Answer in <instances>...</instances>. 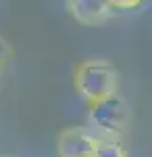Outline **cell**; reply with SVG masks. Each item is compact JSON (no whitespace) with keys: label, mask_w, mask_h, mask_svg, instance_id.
<instances>
[{"label":"cell","mask_w":152,"mask_h":157,"mask_svg":"<svg viewBox=\"0 0 152 157\" xmlns=\"http://www.w3.org/2000/svg\"><path fill=\"white\" fill-rule=\"evenodd\" d=\"M73 86L77 94L88 101L90 105L117 94L119 86V73L117 69L102 59H90L83 61L73 71Z\"/></svg>","instance_id":"6da1fadb"},{"label":"cell","mask_w":152,"mask_h":157,"mask_svg":"<svg viewBox=\"0 0 152 157\" xmlns=\"http://www.w3.org/2000/svg\"><path fill=\"white\" fill-rule=\"evenodd\" d=\"M129 117H131V111H129L127 101L121 94H113V97L90 105L88 126L94 132H98V138L119 140V136L127 130Z\"/></svg>","instance_id":"7a4b0ae2"},{"label":"cell","mask_w":152,"mask_h":157,"mask_svg":"<svg viewBox=\"0 0 152 157\" xmlns=\"http://www.w3.org/2000/svg\"><path fill=\"white\" fill-rule=\"evenodd\" d=\"M67 9L83 25H98L117 13L113 0H71Z\"/></svg>","instance_id":"277c9868"},{"label":"cell","mask_w":152,"mask_h":157,"mask_svg":"<svg viewBox=\"0 0 152 157\" xmlns=\"http://www.w3.org/2000/svg\"><path fill=\"white\" fill-rule=\"evenodd\" d=\"M94 157H127V151L121 140L115 138H98Z\"/></svg>","instance_id":"5b68a950"},{"label":"cell","mask_w":152,"mask_h":157,"mask_svg":"<svg viewBox=\"0 0 152 157\" xmlns=\"http://www.w3.org/2000/svg\"><path fill=\"white\" fill-rule=\"evenodd\" d=\"M115 2V6H117V11H121V9H138V6H142V2H123V0H113Z\"/></svg>","instance_id":"52a82bcc"},{"label":"cell","mask_w":152,"mask_h":157,"mask_svg":"<svg viewBox=\"0 0 152 157\" xmlns=\"http://www.w3.org/2000/svg\"><path fill=\"white\" fill-rule=\"evenodd\" d=\"M11 52H13V50H11V44H9V42H6L4 38L0 36V67H2V65H4V63L9 61Z\"/></svg>","instance_id":"8992f818"},{"label":"cell","mask_w":152,"mask_h":157,"mask_svg":"<svg viewBox=\"0 0 152 157\" xmlns=\"http://www.w3.org/2000/svg\"><path fill=\"white\" fill-rule=\"evenodd\" d=\"M0 82H2V67H0Z\"/></svg>","instance_id":"ba28073f"},{"label":"cell","mask_w":152,"mask_h":157,"mask_svg":"<svg viewBox=\"0 0 152 157\" xmlns=\"http://www.w3.org/2000/svg\"><path fill=\"white\" fill-rule=\"evenodd\" d=\"M98 136L88 128H67L59 134V157H94Z\"/></svg>","instance_id":"3957f363"}]
</instances>
